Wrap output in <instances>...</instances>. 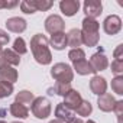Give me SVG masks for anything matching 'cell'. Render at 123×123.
Instances as JSON below:
<instances>
[{"label": "cell", "instance_id": "6da1fadb", "mask_svg": "<svg viewBox=\"0 0 123 123\" xmlns=\"http://www.w3.org/2000/svg\"><path fill=\"white\" fill-rule=\"evenodd\" d=\"M31 51L33 54V58L41 65H49L52 62V54L49 49V39L42 35L36 33L31 39Z\"/></svg>", "mask_w": 123, "mask_h": 123}, {"label": "cell", "instance_id": "7a4b0ae2", "mask_svg": "<svg viewBox=\"0 0 123 123\" xmlns=\"http://www.w3.org/2000/svg\"><path fill=\"white\" fill-rule=\"evenodd\" d=\"M51 77L56 83H64V84H71L74 80V71L73 68L65 64V62H56L51 68Z\"/></svg>", "mask_w": 123, "mask_h": 123}, {"label": "cell", "instance_id": "3957f363", "mask_svg": "<svg viewBox=\"0 0 123 123\" xmlns=\"http://www.w3.org/2000/svg\"><path fill=\"white\" fill-rule=\"evenodd\" d=\"M31 110L36 119H41V120L48 119L51 116V111H52L51 101L46 97H35V100L31 104Z\"/></svg>", "mask_w": 123, "mask_h": 123}, {"label": "cell", "instance_id": "277c9868", "mask_svg": "<svg viewBox=\"0 0 123 123\" xmlns=\"http://www.w3.org/2000/svg\"><path fill=\"white\" fill-rule=\"evenodd\" d=\"M64 28H65V22L58 15H49L45 19V31L51 35L58 33V32H64Z\"/></svg>", "mask_w": 123, "mask_h": 123}, {"label": "cell", "instance_id": "5b68a950", "mask_svg": "<svg viewBox=\"0 0 123 123\" xmlns=\"http://www.w3.org/2000/svg\"><path fill=\"white\" fill-rule=\"evenodd\" d=\"M103 31L113 36V35H117L120 31H122V19L117 16V15H110L104 19L103 22Z\"/></svg>", "mask_w": 123, "mask_h": 123}, {"label": "cell", "instance_id": "8992f818", "mask_svg": "<svg viewBox=\"0 0 123 123\" xmlns=\"http://www.w3.org/2000/svg\"><path fill=\"white\" fill-rule=\"evenodd\" d=\"M88 62L91 64V67H93V70L96 71V74H97L98 71L107 70V67H109V59H107V56H106V54H104L103 51H98V52L93 54V55L90 56V61H88Z\"/></svg>", "mask_w": 123, "mask_h": 123}, {"label": "cell", "instance_id": "52a82bcc", "mask_svg": "<svg viewBox=\"0 0 123 123\" xmlns=\"http://www.w3.org/2000/svg\"><path fill=\"white\" fill-rule=\"evenodd\" d=\"M83 9H84V13H86V18H91V19H96L101 15L103 12V5L98 0H86L84 5H83Z\"/></svg>", "mask_w": 123, "mask_h": 123}, {"label": "cell", "instance_id": "ba28073f", "mask_svg": "<svg viewBox=\"0 0 123 123\" xmlns=\"http://www.w3.org/2000/svg\"><path fill=\"white\" fill-rule=\"evenodd\" d=\"M18 70L15 67L6 65L0 62V81L2 83H9V84H15L18 81Z\"/></svg>", "mask_w": 123, "mask_h": 123}, {"label": "cell", "instance_id": "9c48e42d", "mask_svg": "<svg viewBox=\"0 0 123 123\" xmlns=\"http://www.w3.org/2000/svg\"><path fill=\"white\" fill-rule=\"evenodd\" d=\"M80 6H81L80 0H61L59 2V10L67 18H71V16L77 15L78 10H80Z\"/></svg>", "mask_w": 123, "mask_h": 123}, {"label": "cell", "instance_id": "30bf717a", "mask_svg": "<svg viewBox=\"0 0 123 123\" xmlns=\"http://www.w3.org/2000/svg\"><path fill=\"white\" fill-rule=\"evenodd\" d=\"M6 28L9 32H13V33H22L26 31V26H28V22L23 19V18H19V16H15V18H9L6 20Z\"/></svg>", "mask_w": 123, "mask_h": 123}, {"label": "cell", "instance_id": "8fae6325", "mask_svg": "<svg viewBox=\"0 0 123 123\" xmlns=\"http://www.w3.org/2000/svg\"><path fill=\"white\" fill-rule=\"evenodd\" d=\"M90 90L96 96H103L107 91V80L100 75H93L90 80Z\"/></svg>", "mask_w": 123, "mask_h": 123}, {"label": "cell", "instance_id": "7c38bea8", "mask_svg": "<svg viewBox=\"0 0 123 123\" xmlns=\"http://www.w3.org/2000/svg\"><path fill=\"white\" fill-rule=\"evenodd\" d=\"M0 62L10 67H16L20 64V55H18L13 49H3L2 55H0Z\"/></svg>", "mask_w": 123, "mask_h": 123}, {"label": "cell", "instance_id": "4fadbf2b", "mask_svg": "<svg viewBox=\"0 0 123 123\" xmlns=\"http://www.w3.org/2000/svg\"><path fill=\"white\" fill-rule=\"evenodd\" d=\"M81 101H83V97H81V94H80V91H77V90H71L65 97H64V106L65 107H68L70 110H73V111H75V109L81 104Z\"/></svg>", "mask_w": 123, "mask_h": 123}, {"label": "cell", "instance_id": "5bb4252c", "mask_svg": "<svg viewBox=\"0 0 123 123\" xmlns=\"http://www.w3.org/2000/svg\"><path fill=\"white\" fill-rule=\"evenodd\" d=\"M114 104H116V100H114V97L110 93H104L103 96H98V98H97V106L104 113L113 111Z\"/></svg>", "mask_w": 123, "mask_h": 123}, {"label": "cell", "instance_id": "9a60e30c", "mask_svg": "<svg viewBox=\"0 0 123 123\" xmlns=\"http://www.w3.org/2000/svg\"><path fill=\"white\" fill-rule=\"evenodd\" d=\"M74 111L70 110L68 107H65L62 103H59L56 107H55V119L62 122V123H70L73 119H74Z\"/></svg>", "mask_w": 123, "mask_h": 123}, {"label": "cell", "instance_id": "2e32d148", "mask_svg": "<svg viewBox=\"0 0 123 123\" xmlns=\"http://www.w3.org/2000/svg\"><path fill=\"white\" fill-rule=\"evenodd\" d=\"M49 45L55 51H62V49H65L67 48V33L65 32H58V33L51 35Z\"/></svg>", "mask_w": 123, "mask_h": 123}, {"label": "cell", "instance_id": "e0dca14e", "mask_svg": "<svg viewBox=\"0 0 123 123\" xmlns=\"http://www.w3.org/2000/svg\"><path fill=\"white\" fill-rule=\"evenodd\" d=\"M83 45V35H81V31L74 28L71 29L68 33H67V46H71V49H75V48H80Z\"/></svg>", "mask_w": 123, "mask_h": 123}, {"label": "cell", "instance_id": "ac0fdd59", "mask_svg": "<svg viewBox=\"0 0 123 123\" xmlns=\"http://www.w3.org/2000/svg\"><path fill=\"white\" fill-rule=\"evenodd\" d=\"M81 23H83V29H81V33H83V35H96V33H98L100 23H98L96 19L84 18Z\"/></svg>", "mask_w": 123, "mask_h": 123}, {"label": "cell", "instance_id": "d6986e66", "mask_svg": "<svg viewBox=\"0 0 123 123\" xmlns=\"http://www.w3.org/2000/svg\"><path fill=\"white\" fill-rule=\"evenodd\" d=\"M71 68H73V71H75L78 75H88V74H94V75H96V71L93 70L91 64L88 62L87 59H83V61H78V62H74Z\"/></svg>", "mask_w": 123, "mask_h": 123}, {"label": "cell", "instance_id": "ffe728a7", "mask_svg": "<svg viewBox=\"0 0 123 123\" xmlns=\"http://www.w3.org/2000/svg\"><path fill=\"white\" fill-rule=\"evenodd\" d=\"M9 111H10V114H12L13 117H16V119H26V117L29 116V107H26V106H23V104H20V103H16V101H13V103L10 104Z\"/></svg>", "mask_w": 123, "mask_h": 123}, {"label": "cell", "instance_id": "44dd1931", "mask_svg": "<svg viewBox=\"0 0 123 123\" xmlns=\"http://www.w3.org/2000/svg\"><path fill=\"white\" fill-rule=\"evenodd\" d=\"M33 100H35V96H33L32 91H29V90H22V91H19V93L16 94V100H15V101H16V103H20V104H23V106H26V107H29Z\"/></svg>", "mask_w": 123, "mask_h": 123}, {"label": "cell", "instance_id": "7402d4cb", "mask_svg": "<svg viewBox=\"0 0 123 123\" xmlns=\"http://www.w3.org/2000/svg\"><path fill=\"white\" fill-rule=\"evenodd\" d=\"M75 111H77V114H78L80 117H88V116L93 113V104H91L88 100H83L81 104L75 109Z\"/></svg>", "mask_w": 123, "mask_h": 123}, {"label": "cell", "instance_id": "603a6c76", "mask_svg": "<svg viewBox=\"0 0 123 123\" xmlns=\"http://www.w3.org/2000/svg\"><path fill=\"white\" fill-rule=\"evenodd\" d=\"M73 90V87H71V84H64V83H55V86H54V88H51L49 91H54L55 94H58V96H62V97H65L70 91ZM52 93V94H54Z\"/></svg>", "mask_w": 123, "mask_h": 123}, {"label": "cell", "instance_id": "cb8c5ba5", "mask_svg": "<svg viewBox=\"0 0 123 123\" xmlns=\"http://www.w3.org/2000/svg\"><path fill=\"white\" fill-rule=\"evenodd\" d=\"M32 5L36 9V12H46L54 6V2H51V0H32Z\"/></svg>", "mask_w": 123, "mask_h": 123}, {"label": "cell", "instance_id": "d4e9b609", "mask_svg": "<svg viewBox=\"0 0 123 123\" xmlns=\"http://www.w3.org/2000/svg\"><path fill=\"white\" fill-rule=\"evenodd\" d=\"M18 55H25L26 52H28V46H26V42H25V39L23 38H16L15 39V42H13V48H12Z\"/></svg>", "mask_w": 123, "mask_h": 123}, {"label": "cell", "instance_id": "484cf974", "mask_svg": "<svg viewBox=\"0 0 123 123\" xmlns=\"http://www.w3.org/2000/svg\"><path fill=\"white\" fill-rule=\"evenodd\" d=\"M68 58L70 61L74 64V62H78V61H83L86 59V52L81 49V48H75V49H70L68 52Z\"/></svg>", "mask_w": 123, "mask_h": 123}, {"label": "cell", "instance_id": "4316f807", "mask_svg": "<svg viewBox=\"0 0 123 123\" xmlns=\"http://www.w3.org/2000/svg\"><path fill=\"white\" fill-rule=\"evenodd\" d=\"M111 90L117 96H123V75H117L111 80Z\"/></svg>", "mask_w": 123, "mask_h": 123}, {"label": "cell", "instance_id": "83f0119b", "mask_svg": "<svg viewBox=\"0 0 123 123\" xmlns=\"http://www.w3.org/2000/svg\"><path fill=\"white\" fill-rule=\"evenodd\" d=\"M19 6H20V10L25 15H33V13H36V9L32 5V0H23V2L19 3Z\"/></svg>", "mask_w": 123, "mask_h": 123}, {"label": "cell", "instance_id": "f1b7e54d", "mask_svg": "<svg viewBox=\"0 0 123 123\" xmlns=\"http://www.w3.org/2000/svg\"><path fill=\"white\" fill-rule=\"evenodd\" d=\"M13 93V84L0 81V98H6Z\"/></svg>", "mask_w": 123, "mask_h": 123}, {"label": "cell", "instance_id": "f546056e", "mask_svg": "<svg viewBox=\"0 0 123 123\" xmlns=\"http://www.w3.org/2000/svg\"><path fill=\"white\" fill-rule=\"evenodd\" d=\"M111 73L117 77V75H122L123 74V61H113L111 62Z\"/></svg>", "mask_w": 123, "mask_h": 123}, {"label": "cell", "instance_id": "4dcf8cb0", "mask_svg": "<svg viewBox=\"0 0 123 123\" xmlns=\"http://www.w3.org/2000/svg\"><path fill=\"white\" fill-rule=\"evenodd\" d=\"M113 111L116 113V116H117V120H119V123H122V114H123V100H119V101H116V104H114V109H113Z\"/></svg>", "mask_w": 123, "mask_h": 123}, {"label": "cell", "instance_id": "1f68e13d", "mask_svg": "<svg viewBox=\"0 0 123 123\" xmlns=\"http://www.w3.org/2000/svg\"><path fill=\"white\" fill-rule=\"evenodd\" d=\"M19 6V2L13 0V2H6V0H0V9H13Z\"/></svg>", "mask_w": 123, "mask_h": 123}, {"label": "cell", "instance_id": "d6a6232c", "mask_svg": "<svg viewBox=\"0 0 123 123\" xmlns=\"http://www.w3.org/2000/svg\"><path fill=\"white\" fill-rule=\"evenodd\" d=\"M10 41V35H7V32H5L3 29H0V46L7 45Z\"/></svg>", "mask_w": 123, "mask_h": 123}, {"label": "cell", "instance_id": "836d02e7", "mask_svg": "<svg viewBox=\"0 0 123 123\" xmlns=\"http://www.w3.org/2000/svg\"><path fill=\"white\" fill-rule=\"evenodd\" d=\"M113 56H114L116 61H123V45H122V43L117 45V48H116L114 52H113Z\"/></svg>", "mask_w": 123, "mask_h": 123}, {"label": "cell", "instance_id": "e575fe53", "mask_svg": "<svg viewBox=\"0 0 123 123\" xmlns=\"http://www.w3.org/2000/svg\"><path fill=\"white\" fill-rule=\"evenodd\" d=\"M70 123H84V122H83L81 119H77V117H74V119H73Z\"/></svg>", "mask_w": 123, "mask_h": 123}, {"label": "cell", "instance_id": "d590c367", "mask_svg": "<svg viewBox=\"0 0 123 123\" xmlns=\"http://www.w3.org/2000/svg\"><path fill=\"white\" fill-rule=\"evenodd\" d=\"M49 123H62V122H59V120H56V119H54V120H51Z\"/></svg>", "mask_w": 123, "mask_h": 123}, {"label": "cell", "instance_id": "8d00e7d4", "mask_svg": "<svg viewBox=\"0 0 123 123\" xmlns=\"http://www.w3.org/2000/svg\"><path fill=\"white\" fill-rule=\"evenodd\" d=\"M84 123H96V122H94V120H90V119H88V120H87V122H84Z\"/></svg>", "mask_w": 123, "mask_h": 123}, {"label": "cell", "instance_id": "74e56055", "mask_svg": "<svg viewBox=\"0 0 123 123\" xmlns=\"http://www.w3.org/2000/svg\"><path fill=\"white\" fill-rule=\"evenodd\" d=\"M2 51H3V48H2V46H0V55H2Z\"/></svg>", "mask_w": 123, "mask_h": 123}, {"label": "cell", "instance_id": "f35d334b", "mask_svg": "<svg viewBox=\"0 0 123 123\" xmlns=\"http://www.w3.org/2000/svg\"><path fill=\"white\" fill-rule=\"evenodd\" d=\"M0 123H6V122H5V120H0Z\"/></svg>", "mask_w": 123, "mask_h": 123}, {"label": "cell", "instance_id": "ab89813d", "mask_svg": "<svg viewBox=\"0 0 123 123\" xmlns=\"http://www.w3.org/2000/svg\"><path fill=\"white\" fill-rule=\"evenodd\" d=\"M12 123H22V122H12Z\"/></svg>", "mask_w": 123, "mask_h": 123}]
</instances>
